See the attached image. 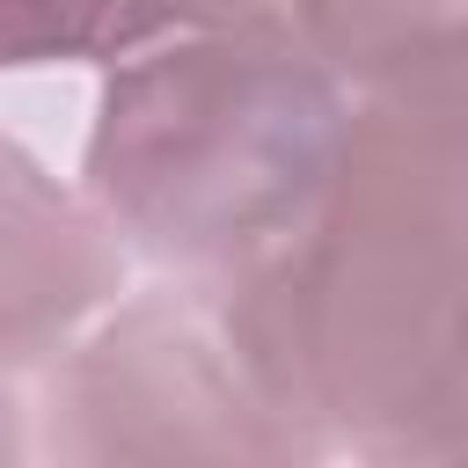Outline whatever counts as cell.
<instances>
[{"label": "cell", "instance_id": "obj_1", "mask_svg": "<svg viewBox=\"0 0 468 468\" xmlns=\"http://www.w3.org/2000/svg\"><path fill=\"white\" fill-rule=\"evenodd\" d=\"M263 402L314 453L461 461L468 446V95L461 80L351 102L300 227L205 278Z\"/></svg>", "mask_w": 468, "mask_h": 468}, {"label": "cell", "instance_id": "obj_2", "mask_svg": "<svg viewBox=\"0 0 468 468\" xmlns=\"http://www.w3.org/2000/svg\"><path fill=\"white\" fill-rule=\"evenodd\" d=\"M351 88L278 29H168L110 58L80 190L117 241L183 278L278 249L336 168Z\"/></svg>", "mask_w": 468, "mask_h": 468}, {"label": "cell", "instance_id": "obj_3", "mask_svg": "<svg viewBox=\"0 0 468 468\" xmlns=\"http://www.w3.org/2000/svg\"><path fill=\"white\" fill-rule=\"evenodd\" d=\"M44 453L80 468L168 461H322L234 358L205 278L110 300L51 351Z\"/></svg>", "mask_w": 468, "mask_h": 468}, {"label": "cell", "instance_id": "obj_4", "mask_svg": "<svg viewBox=\"0 0 468 468\" xmlns=\"http://www.w3.org/2000/svg\"><path fill=\"white\" fill-rule=\"evenodd\" d=\"M132 249L22 139L0 132V366L51 358L124 292Z\"/></svg>", "mask_w": 468, "mask_h": 468}, {"label": "cell", "instance_id": "obj_5", "mask_svg": "<svg viewBox=\"0 0 468 468\" xmlns=\"http://www.w3.org/2000/svg\"><path fill=\"white\" fill-rule=\"evenodd\" d=\"M278 29L358 95L461 80L468 58V0H278Z\"/></svg>", "mask_w": 468, "mask_h": 468}, {"label": "cell", "instance_id": "obj_6", "mask_svg": "<svg viewBox=\"0 0 468 468\" xmlns=\"http://www.w3.org/2000/svg\"><path fill=\"white\" fill-rule=\"evenodd\" d=\"M168 37L161 0H0V73L110 66Z\"/></svg>", "mask_w": 468, "mask_h": 468}, {"label": "cell", "instance_id": "obj_7", "mask_svg": "<svg viewBox=\"0 0 468 468\" xmlns=\"http://www.w3.org/2000/svg\"><path fill=\"white\" fill-rule=\"evenodd\" d=\"M22 395H15V380H7V366H0V461H22L29 453V431H22Z\"/></svg>", "mask_w": 468, "mask_h": 468}]
</instances>
